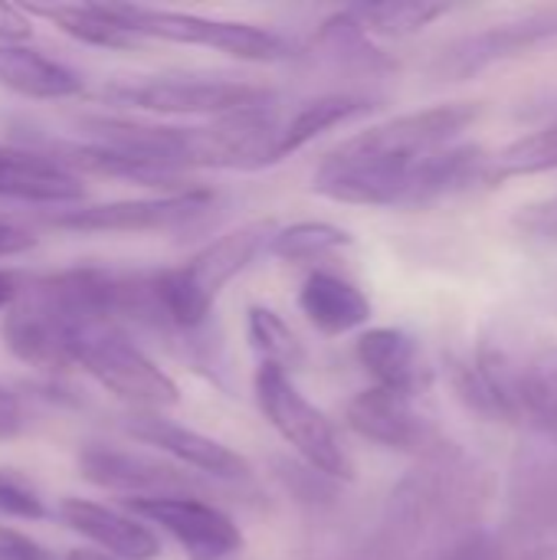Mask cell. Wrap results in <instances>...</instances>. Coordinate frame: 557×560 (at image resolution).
<instances>
[{"label":"cell","instance_id":"1","mask_svg":"<svg viewBox=\"0 0 557 560\" xmlns=\"http://www.w3.org/2000/svg\"><path fill=\"white\" fill-rule=\"evenodd\" d=\"M479 115V102H446L371 125L322 158L312 190L355 207H427L430 158L460 144Z\"/></svg>","mask_w":557,"mask_h":560},{"label":"cell","instance_id":"2","mask_svg":"<svg viewBox=\"0 0 557 560\" xmlns=\"http://www.w3.org/2000/svg\"><path fill=\"white\" fill-rule=\"evenodd\" d=\"M450 374L473 413L557 440V341L519 325H499L483 335L473 361H453Z\"/></svg>","mask_w":557,"mask_h":560},{"label":"cell","instance_id":"3","mask_svg":"<svg viewBox=\"0 0 557 560\" xmlns=\"http://www.w3.org/2000/svg\"><path fill=\"white\" fill-rule=\"evenodd\" d=\"M272 230L276 226L269 220H253L207 243L184 266L154 269L151 292H154V305L161 312L164 331L177 338L200 331L210 322L213 305L220 292L227 289V282H233L256 259V253L266 249Z\"/></svg>","mask_w":557,"mask_h":560},{"label":"cell","instance_id":"4","mask_svg":"<svg viewBox=\"0 0 557 560\" xmlns=\"http://www.w3.org/2000/svg\"><path fill=\"white\" fill-rule=\"evenodd\" d=\"M69 368L85 371L108 394L125 400L131 410L164 413L177 407L181 390L167 371H161L144 348L112 322H82L66 335Z\"/></svg>","mask_w":557,"mask_h":560},{"label":"cell","instance_id":"5","mask_svg":"<svg viewBox=\"0 0 557 560\" xmlns=\"http://www.w3.org/2000/svg\"><path fill=\"white\" fill-rule=\"evenodd\" d=\"M253 397L266 423L305 459V466L332 482L355 479V463L335 430V423L295 387V381L269 364L256 368Z\"/></svg>","mask_w":557,"mask_h":560},{"label":"cell","instance_id":"6","mask_svg":"<svg viewBox=\"0 0 557 560\" xmlns=\"http://www.w3.org/2000/svg\"><path fill=\"white\" fill-rule=\"evenodd\" d=\"M108 7L144 43L164 39V43H181V46H204V49H217L243 62H282L295 52L286 36L256 23L213 20L200 13L144 7V3H108Z\"/></svg>","mask_w":557,"mask_h":560},{"label":"cell","instance_id":"7","mask_svg":"<svg viewBox=\"0 0 557 560\" xmlns=\"http://www.w3.org/2000/svg\"><path fill=\"white\" fill-rule=\"evenodd\" d=\"M98 98L151 115H210V118L269 108L276 102V95L266 85L236 82V79H171V75L112 82L98 92Z\"/></svg>","mask_w":557,"mask_h":560},{"label":"cell","instance_id":"8","mask_svg":"<svg viewBox=\"0 0 557 560\" xmlns=\"http://www.w3.org/2000/svg\"><path fill=\"white\" fill-rule=\"evenodd\" d=\"M217 203L210 187H190L177 194H154L115 203H79L46 217L49 226L69 233H171L204 220Z\"/></svg>","mask_w":557,"mask_h":560},{"label":"cell","instance_id":"9","mask_svg":"<svg viewBox=\"0 0 557 560\" xmlns=\"http://www.w3.org/2000/svg\"><path fill=\"white\" fill-rule=\"evenodd\" d=\"M79 472L85 482L128 499H174V495L210 499V492H217V482L194 476L161 456H148L108 443H85L79 450Z\"/></svg>","mask_w":557,"mask_h":560},{"label":"cell","instance_id":"10","mask_svg":"<svg viewBox=\"0 0 557 560\" xmlns=\"http://www.w3.org/2000/svg\"><path fill=\"white\" fill-rule=\"evenodd\" d=\"M125 512L148 528H161L187 560H236L246 548L240 525L207 499H125Z\"/></svg>","mask_w":557,"mask_h":560},{"label":"cell","instance_id":"11","mask_svg":"<svg viewBox=\"0 0 557 560\" xmlns=\"http://www.w3.org/2000/svg\"><path fill=\"white\" fill-rule=\"evenodd\" d=\"M552 39H557V10H532L515 20L456 36L433 56L430 75L440 82H463L499 62L519 59Z\"/></svg>","mask_w":557,"mask_h":560},{"label":"cell","instance_id":"12","mask_svg":"<svg viewBox=\"0 0 557 560\" xmlns=\"http://www.w3.org/2000/svg\"><path fill=\"white\" fill-rule=\"evenodd\" d=\"M121 430L135 440L144 443L151 450H158L161 456H167V463L190 469L194 476H204L210 482H250L253 479V466L230 446H223L213 436H204L184 423L167 420L164 413H144V410H131L121 420Z\"/></svg>","mask_w":557,"mask_h":560},{"label":"cell","instance_id":"13","mask_svg":"<svg viewBox=\"0 0 557 560\" xmlns=\"http://www.w3.org/2000/svg\"><path fill=\"white\" fill-rule=\"evenodd\" d=\"M348 427L361 440L394 453H414L433 459L450 450V443L440 440V430L414 407L410 397L381 387H368L348 404Z\"/></svg>","mask_w":557,"mask_h":560},{"label":"cell","instance_id":"14","mask_svg":"<svg viewBox=\"0 0 557 560\" xmlns=\"http://www.w3.org/2000/svg\"><path fill=\"white\" fill-rule=\"evenodd\" d=\"M0 200L66 210L85 200V184L46 151L0 144Z\"/></svg>","mask_w":557,"mask_h":560},{"label":"cell","instance_id":"15","mask_svg":"<svg viewBox=\"0 0 557 560\" xmlns=\"http://www.w3.org/2000/svg\"><path fill=\"white\" fill-rule=\"evenodd\" d=\"M59 522L92 541L102 555L115 560H158L161 558V538L154 528L138 522L128 512L89 502V499H62L56 509Z\"/></svg>","mask_w":557,"mask_h":560},{"label":"cell","instance_id":"16","mask_svg":"<svg viewBox=\"0 0 557 560\" xmlns=\"http://www.w3.org/2000/svg\"><path fill=\"white\" fill-rule=\"evenodd\" d=\"M355 358L374 381V387L420 397L433 384V368L420 348V341L401 328H371L355 341Z\"/></svg>","mask_w":557,"mask_h":560},{"label":"cell","instance_id":"17","mask_svg":"<svg viewBox=\"0 0 557 560\" xmlns=\"http://www.w3.org/2000/svg\"><path fill=\"white\" fill-rule=\"evenodd\" d=\"M512 512L522 528L557 535V440L532 436L512 463Z\"/></svg>","mask_w":557,"mask_h":560},{"label":"cell","instance_id":"18","mask_svg":"<svg viewBox=\"0 0 557 560\" xmlns=\"http://www.w3.org/2000/svg\"><path fill=\"white\" fill-rule=\"evenodd\" d=\"M0 85L23 98L59 102V98L82 95L85 79L72 66L26 43H10V46H0Z\"/></svg>","mask_w":557,"mask_h":560},{"label":"cell","instance_id":"19","mask_svg":"<svg viewBox=\"0 0 557 560\" xmlns=\"http://www.w3.org/2000/svg\"><path fill=\"white\" fill-rule=\"evenodd\" d=\"M299 312L309 318L312 328H318L328 338L348 335V331H355V328L371 322L368 295L355 282H348V279H341L335 272H325V269L312 272L302 282V289H299Z\"/></svg>","mask_w":557,"mask_h":560},{"label":"cell","instance_id":"20","mask_svg":"<svg viewBox=\"0 0 557 560\" xmlns=\"http://www.w3.org/2000/svg\"><path fill=\"white\" fill-rule=\"evenodd\" d=\"M30 20L43 16L53 26H59L66 36H72L76 43L85 46H98V49H118V52H135L144 46V39H138L115 13L108 3H30L20 7Z\"/></svg>","mask_w":557,"mask_h":560},{"label":"cell","instance_id":"21","mask_svg":"<svg viewBox=\"0 0 557 560\" xmlns=\"http://www.w3.org/2000/svg\"><path fill=\"white\" fill-rule=\"evenodd\" d=\"M378 108L374 98L368 95H355V92H328L318 98L302 102L289 121H282L279 128V141H276V164L286 161L289 154L302 151L305 144H312L318 135L338 128V125H351L364 115H371Z\"/></svg>","mask_w":557,"mask_h":560},{"label":"cell","instance_id":"22","mask_svg":"<svg viewBox=\"0 0 557 560\" xmlns=\"http://www.w3.org/2000/svg\"><path fill=\"white\" fill-rule=\"evenodd\" d=\"M348 13L358 20V26L368 36L404 39V36L427 30L440 16H446L450 7L446 3H420V0H387V3H358V7H348Z\"/></svg>","mask_w":557,"mask_h":560},{"label":"cell","instance_id":"23","mask_svg":"<svg viewBox=\"0 0 557 560\" xmlns=\"http://www.w3.org/2000/svg\"><path fill=\"white\" fill-rule=\"evenodd\" d=\"M246 338H250V348L259 354V364L279 368L289 377H292V371H299L305 364V351H302L299 338L292 335V328L286 325V318L266 305H250Z\"/></svg>","mask_w":557,"mask_h":560},{"label":"cell","instance_id":"24","mask_svg":"<svg viewBox=\"0 0 557 560\" xmlns=\"http://www.w3.org/2000/svg\"><path fill=\"white\" fill-rule=\"evenodd\" d=\"M557 171V121L512 141L499 154H489V184H502L509 177H532Z\"/></svg>","mask_w":557,"mask_h":560},{"label":"cell","instance_id":"25","mask_svg":"<svg viewBox=\"0 0 557 560\" xmlns=\"http://www.w3.org/2000/svg\"><path fill=\"white\" fill-rule=\"evenodd\" d=\"M345 246H351L348 230L325 223V220H302V223L272 230L266 253L282 259V262H312V259H322V256L345 249Z\"/></svg>","mask_w":557,"mask_h":560},{"label":"cell","instance_id":"26","mask_svg":"<svg viewBox=\"0 0 557 560\" xmlns=\"http://www.w3.org/2000/svg\"><path fill=\"white\" fill-rule=\"evenodd\" d=\"M325 56H332L338 66H355V69H371V72H384L391 69L387 56L371 43V36L358 26V20L345 10V13H335L322 30H318V39H315Z\"/></svg>","mask_w":557,"mask_h":560},{"label":"cell","instance_id":"27","mask_svg":"<svg viewBox=\"0 0 557 560\" xmlns=\"http://www.w3.org/2000/svg\"><path fill=\"white\" fill-rule=\"evenodd\" d=\"M0 518L13 522H43L46 502L30 479L13 469H0Z\"/></svg>","mask_w":557,"mask_h":560},{"label":"cell","instance_id":"28","mask_svg":"<svg viewBox=\"0 0 557 560\" xmlns=\"http://www.w3.org/2000/svg\"><path fill=\"white\" fill-rule=\"evenodd\" d=\"M512 226L529 240L542 246H557V194L548 200L529 203L512 217Z\"/></svg>","mask_w":557,"mask_h":560},{"label":"cell","instance_id":"29","mask_svg":"<svg viewBox=\"0 0 557 560\" xmlns=\"http://www.w3.org/2000/svg\"><path fill=\"white\" fill-rule=\"evenodd\" d=\"M430 560H502V548L486 532H466L453 538L443 551H437Z\"/></svg>","mask_w":557,"mask_h":560},{"label":"cell","instance_id":"30","mask_svg":"<svg viewBox=\"0 0 557 560\" xmlns=\"http://www.w3.org/2000/svg\"><path fill=\"white\" fill-rule=\"evenodd\" d=\"M0 560H59L36 538L0 525Z\"/></svg>","mask_w":557,"mask_h":560},{"label":"cell","instance_id":"31","mask_svg":"<svg viewBox=\"0 0 557 560\" xmlns=\"http://www.w3.org/2000/svg\"><path fill=\"white\" fill-rule=\"evenodd\" d=\"M30 36H33L30 16L20 7H13V3H0V46L26 43Z\"/></svg>","mask_w":557,"mask_h":560},{"label":"cell","instance_id":"32","mask_svg":"<svg viewBox=\"0 0 557 560\" xmlns=\"http://www.w3.org/2000/svg\"><path fill=\"white\" fill-rule=\"evenodd\" d=\"M23 423L26 420H23V407H20L16 394L0 384V443L20 436L23 433Z\"/></svg>","mask_w":557,"mask_h":560},{"label":"cell","instance_id":"33","mask_svg":"<svg viewBox=\"0 0 557 560\" xmlns=\"http://www.w3.org/2000/svg\"><path fill=\"white\" fill-rule=\"evenodd\" d=\"M23 285H26V279H23L20 272L0 269V312H7V308L16 302V295L23 292Z\"/></svg>","mask_w":557,"mask_h":560},{"label":"cell","instance_id":"34","mask_svg":"<svg viewBox=\"0 0 557 560\" xmlns=\"http://www.w3.org/2000/svg\"><path fill=\"white\" fill-rule=\"evenodd\" d=\"M62 560H115L108 558V555H102V551H85V548H76V551H69Z\"/></svg>","mask_w":557,"mask_h":560},{"label":"cell","instance_id":"35","mask_svg":"<svg viewBox=\"0 0 557 560\" xmlns=\"http://www.w3.org/2000/svg\"><path fill=\"white\" fill-rule=\"evenodd\" d=\"M548 302H552V308L557 312V269L552 272V279H548Z\"/></svg>","mask_w":557,"mask_h":560}]
</instances>
